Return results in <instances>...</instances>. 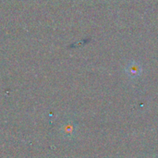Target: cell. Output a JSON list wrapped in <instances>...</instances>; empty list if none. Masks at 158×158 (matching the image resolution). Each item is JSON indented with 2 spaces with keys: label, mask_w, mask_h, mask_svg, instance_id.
I'll use <instances>...</instances> for the list:
<instances>
[{
  "label": "cell",
  "mask_w": 158,
  "mask_h": 158,
  "mask_svg": "<svg viewBox=\"0 0 158 158\" xmlns=\"http://www.w3.org/2000/svg\"><path fill=\"white\" fill-rule=\"evenodd\" d=\"M74 131H75V128H74L73 125L70 124V123L68 124V125H66V127H65V129H64V131H65L66 135H72L73 132H74Z\"/></svg>",
  "instance_id": "cell-2"
},
{
  "label": "cell",
  "mask_w": 158,
  "mask_h": 158,
  "mask_svg": "<svg viewBox=\"0 0 158 158\" xmlns=\"http://www.w3.org/2000/svg\"><path fill=\"white\" fill-rule=\"evenodd\" d=\"M125 72L131 79H136L141 76L143 72V67L139 61L131 60L125 68Z\"/></svg>",
  "instance_id": "cell-1"
}]
</instances>
